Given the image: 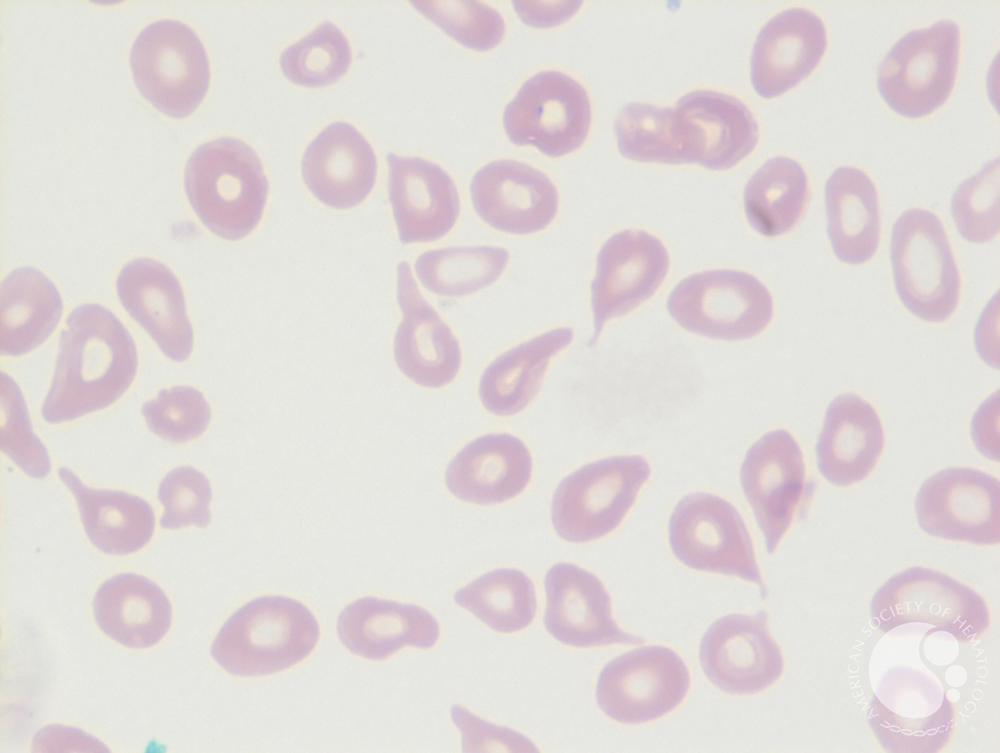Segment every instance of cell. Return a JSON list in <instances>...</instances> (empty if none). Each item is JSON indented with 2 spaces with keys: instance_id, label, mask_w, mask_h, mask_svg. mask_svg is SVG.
<instances>
[{
  "instance_id": "obj_1",
  "label": "cell",
  "mask_w": 1000,
  "mask_h": 753,
  "mask_svg": "<svg viewBox=\"0 0 1000 753\" xmlns=\"http://www.w3.org/2000/svg\"><path fill=\"white\" fill-rule=\"evenodd\" d=\"M137 370V347L121 320L103 305L80 304L60 333L41 415L58 424L105 409L127 391Z\"/></svg>"
},
{
  "instance_id": "obj_2",
  "label": "cell",
  "mask_w": 1000,
  "mask_h": 753,
  "mask_svg": "<svg viewBox=\"0 0 1000 753\" xmlns=\"http://www.w3.org/2000/svg\"><path fill=\"white\" fill-rule=\"evenodd\" d=\"M184 190L194 213L210 232L237 241L258 226L269 182L252 147L238 138L220 137L191 153L184 171Z\"/></svg>"
},
{
  "instance_id": "obj_3",
  "label": "cell",
  "mask_w": 1000,
  "mask_h": 753,
  "mask_svg": "<svg viewBox=\"0 0 1000 753\" xmlns=\"http://www.w3.org/2000/svg\"><path fill=\"white\" fill-rule=\"evenodd\" d=\"M319 637V623L303 603L282 595L261 596L224 622L210 654L233 676H267L302 662Z\"/></svg>"
},
{
  "instance_id": "obj_4",
  "label": "cell",
  "mask_w": 1000,
  "mask_h": 753,
  "mask_svg": "<svg viewBox=\"0 0 1000 753\" xmlns=\"http://www.w3.org/2000/svg\"><path fill=\"white\" fill-rule=\"evenodd\" d=\"M869 609L872 625L884 633L924 623L933 627L928 634L944 631L959 642H971L990 624L988 606L976 591L920 566L891 576L875 591Z\"/></svg>"
},
{
  "instance_id": "obj_5",
  "label": "cell",
  "mask_w": 1000,
  "mask_h": 753,
  "mask_svg": "<svg viewBox=\"0 0 1000 753\" xmlns=\"http://www.w3.org/2000/svg\"><path fill=\"white\" fill-rule=\"evenodd\" d=\"M890 259L898 297L913 315L940 323L954 313L961 279L937 215L924 209L904 211L892 228Z\"/></svg>"
},
{
  "instance_id": "obj_6",
  "label": "cell",
  "mask_w": 1000,
  "mask_h": 753,
  "mask_svg": "<svg viewBox=\"0 0 1000 753\" xmlns=\"http://www.w3.org/2000/svg\"><path fill=\"white\" fill-rule=\"evenodd\" d=\"M130 67L140 94L172 118L192 114L210 85V62L197 33L175 19L146 25L130 51Z\"/></svg>"
},
{
  "instance_id": "obj_7",
  "label": "cell",
  "mask_w": 1000,
  "mask_h": 753,
  "mask_svg": "<svg viewBox=\"0 0 1000 753\" xmlns=\"http://www.w3.org/2000/svg\"><path fill=\"white\" fill-rule=\"evenodd\" d=\"M651 469L640 455L602 458L583 465L557 486L551 520L557 535L572 543L600 539L623 521Z\"/></svg>"
},
{
  "instance_id": "obj_8",
  "label": "cell",
  "mask_w": 1000,
  "mask_h": 753,
  "mask_svg": "<svg viewBox=\"0 0 1000 753\" xmlns=\"http://www.w3.org/2000/svg\"><path fill=\"white\" fill-rule=\"evenodd\" d=\"M961 34L952 20L912 30L889 50L878 68V91L898 115L928 116L951 95L958 71Z\"/></svg>"
},
{
  "instance_id": "obj_9",
  "label": "cell",
  "mask_w": 1000,
  "mask_h": 753,
  "mask_svg": "<svg viewBox=\"0 0 1000 753\" xmlns=\"http://www.w3.org/2000/svg\"><path fill=\"white\" fill-rule=\"evenodd\" d=\"M667 310L685 330L711 339L737 341L763 332L773 317V299L755 276L716 269L689 275L667 299Z\"/></svg>"
},
{
  "instance_id": "obj_10",
  "label": "cell",
  "mask_w": 1000,
  "mask_h": 753,
  "mask_svg": "<svg viewBox=\"0 0 1000 753\" xmlns=\"http://www.w3.org/2000/svg\"><path fill=\"white\" fill-rule=\"evenodd\" d=\"M668 536L674 556L685 566L752 582L765 597L751 535L727 500L706 492L685 495L670 516Z\"/></svg>"
},
{
  "instance_id": "obj_11",
  "label": "cell",
  "mask_w": 1000,
  "mask_h": 753,
  "mask_svg": "<svg viewBox=\"0 0 1000 753\" xmlns=\"http://www.w3.org/2000/svg\"><path fill=\"white\" fill-rule=\"evenodd\" d=\"M589 95L577 80L556 70L527 79L503 112V128L518 146L561 157L577 150L591 125Z\"/></svg>"
},
{
  "instance_id": "obj_12",
  "label": "cell",
  "mask_w": 1000,
  "mask_h": 753,
  "mask_svg": "<svg viewBox=\"0 0 1000 753\" xmlns=\"http://www.w3.org/2000/svg\"><path fill=\"white\" fill-rule=\"evenodd\" d=\"M690 688L682 657L663 645H649L610 660L598 675L596 701L601 711L622 724H640L676 709Z\"/></svg>"
},
{
  "instance_id": "obj_13",
  "label": "cell",
  "mask_w": 1000,
  "mask_h": 753,
  "mask_svg": "<svg viewBox=\"0 0 1000 753\" xmlns=\"http://www.w3.org/2000/svg\"><path fill=\"white\" fill-rule=\"evenodd\" d=\"M867 720L887 752L935 753L949 741L954 709L930 678L911 669L895 668L873 695Z\"/></svg>"
},
{
  "instance_id": "obj_14",
  "label": "cell",
  "mask_w": 1000,
  "mask_h": 753,
  "mask_svg": "<svg viewBox=\"0 0 1000 753\" xmlns=\"http://www.w3.org/2000/svg\"><path fill=\"white\" fill-rule=\"evenodd\" d=\"M920 528L927 534L975 545L1000 541V483L974 468L943 469L926 479L915 500Z\"/></svg>"
},
{
  "instance_id": "obj_15",
  "label": "cell",
  "mask_w": 1000,
  "mask_h": 753,
  "mask_svg": "<svg viewBox=\"0 0 1000 753\" xmlns=\"http://www.w3.org/2000/svg\"><path fill=\"white\" fill-rule=\"evenodd\" d=\"M740 483L772 554L807 491L803 453L791 433L776 429L753 443L740 469Z\"/></svg>"
},
{
  "instance_id": "obj_16",
  "label": "cell",
  "mask_w": 1000,
  "mask_h": 753,
  "mask_svg": "<svg viewBox=\"0 0 1000 753\" xmlns=\"http://www.w3.org/2000/svg\"><path fill=\"white\" fill-rule=\"evenodd\" d=\"M767 613L728 614L715 620L699 646V662L708 680L721 691L751 695L774 684L784 660L770 635Z\"/></svg>"
},
{
  "instance_id": "obj_17",
  "label": "cell",
  "mask_w": 1000,
  "mask_h": 753,
  "mask_svg": "<svg viewBox=\"0 0 1000 753\" xmlns=\"http://www.w3.org/2000/svg\"><path fill=\"white\" fill-rule=\"evenodd\" d=\"M669 265V254L662 241L646 231L623 230L604 242L590 286L592 343L608 320L629 313L656 293Z\"/></svg>"
},
{
  "instance_id": "obj_18",
  "label": "cell",
  "mask_w": 1000,
  "mask_h": 753,
  "mask_svg": "<svg viewBox=\"0 0 1000 753\" xmlns=\"http://www.w3.org/2000/svg\"><path fill=\"white\" fill-rule=\"evenodd\" d=\"M546 631L559 643L576 648L642 644L622 630L612 616L611 597L601 580L578 565L556 563L544 578Z\"/></svg>"
},
{
  "instance_id": "obj_19",
  "label": "cell",
  "mask_w": 1000,
  "mask_h": 753,
  "mask_svg": "<svg viewBox=\"0 0 1000 753\" xmlns=\"http://www.w3.org/2000/svg\"><path fill=\"white\" fill-rule=\"evenodd\" d=\"M396 275V299L402 313L394 337L396 364L417 385L446 386L461 367L460 343L420 292L407 261L398 263Z\"/></svg>"
},
{
  "instance_id": "obj_20",
  "label": "cell",
  "mask_w": 1000,
  "mask_h": 753,
  "mask_svg": "<svg viewBox=\"0 0 1000 753\" xmlns=\"http://www.w3.org/2000/svg\"><path fill=\"white\" fill-rule=\"evenodd\" d=\"M470 196L485 223L513 235L546 229L559 205L557 188L546 174L510 159L495 160L480 168L471 180Z\"/></svg>"
},
{
  "instance_id": "obj_21",
  "label": "cell",
  "mask_w": 1000,
  "mask_h": 753,
  "mask_svg": "<svg viewBox=\"0 0 1000 753\" xmlns=\"http://www.w3.org/2000/svg\"><path fill=\"white\" fill-rule=\"evenodd\" d=\"M123 308L175 362L193 351L194 332L176 275L162 262L139 257L123 265L116 279Z\"/></svg>"
},
{
  "instance_id": "obj_22",
  "label": "cell",
  "mask_w": 1000,
  "mask_h": 753,
  "mask_svg": "<svg viewBox=\"0 0 1000 753\" xmlns=\"http://www.w3.org/2000/svg\"><path fill=\"white\" fill-rule=\"evenodd\" d=\"M388 198L403 244L434 242L446 236L460 214L458 189L438 164L388 153Z\"/></svg>"
},
{
  "instance_id": "obj_23",
  "label": "cell",
  "mask_w": 1000,
  "mask_h": 753,
  "mask_svg": "<svg viewBox=\"0 0 1000 753\" xmlns=\"http://www.w3.org/2000/svg\"><path fill=\"white\" fill-rule=\"evenodd\" d=\"M685 148L692 164L728 170L750 155L759 141V127L738 98L712 90H695L675 104Z\"/></svg>"
},
{
  "instance_id": "obj_24",
  "label": "cell",
  "mask_w": 1000,
  "mask_h": 753,
  "mask_svg": "<svg viewBox=\"0 0 1000 753\" xmlns=\"http://www.w3.org/2000/svg\"><path fill=\"white\" fill-rule=\"evenodd\" d=\"M827 29L814 12L800 7L772 17L758 33L750 79L756 93L776 98L808 77L827 48Z\"/></svg>"
},
{
  "instance_id": "obj_25",
  "label": "cell",
  "mask_w": 1000,
  "mask_h": 753,
  "mask_svg": "<svg viewBox=\"0 0 1000 753\" xmlns=\"http://www.w3.org/2000/svg\"><path fill=\"white\" fill-rule=\"evenodd\" d=\"M301 174L321 203L345 210L362 203L377 177V158L366 138L351 124L337 121L307 146Z\"/></svg>"
},
{
  "instance_id": "obj_26",
  "label": "cell",
  "mask_w": 1000,
  "mask_h": 753,
  "mask_svg": "<svg viewBox=\"0 0 1000 753\" xmlns=\"http://www.w3.org/2000/svg\"><path fill=\"white\" fill-rule=\"evenodd\" d=\"M528 447L509 433H492L466 444L450 461L445 482L456 498L477 504L503 503L521 494L532 475Z\"/></svg>"
},
{
  "instance_id": "obj_27",
  "label": "cell",
  "mask_w": 1000,
  "mask_h": 753,
  "mask_svg": "<svg viewBox=\"0 0 1000 753\" xmlns=\"http://www.w3.org/2000/svg\"><path fill=\"white\" fill-rule=\"evenodd\" d=\"M337 633L352 654L384 660L406 646L434 647L440 627L437 619L419 605L365 596L341 611Z\"/></svg>"
},
{
  "instance_id": "obj_28",
  "label": "cell",
  "mask_w": 1000,
  "mask_h": 753,
  "mask_svg": "<svg viewBox=\"0 0 1000 753\" xmlns=\"http://www.w3.org/2000/svg\"><path fill=\"white\" fill-rule=\"evenodd\" d=\"M883 447L882 423L870 403L854 393L830 402L816 444L818 469L828 482L845 487L862 481L875 468Z\"/></svg>"
},
{
  "instance_id": "obj_29",
  "label": "cell",
  "mask_w": 1000,
  "mask_h": 753,
  "mask_svg": "<svg viewBox=\"0 0 1000 753\" xmlns=\"http://www.w3.org/2000/svg\"><path fill=\"white\" fill-rule=\"evenodd\" d=\"M99 628L117 643L134 649L159 643L172 623V605L152 580L120 573L105 580L93 598Z\"/></svg>"
},
{
  "instance_id": "obj_30",
  "label": "cell",
  "mask_w": 1000,
  "mask_h": 753,
  "mask_svg": "<svg viewBox=\"0 0 1000 753\" xmlns=\"http://www.w3.org/2000/svg\"><path fill=\"white\" fill-rule=\"evenodd\" d=\"M57 473L73 494L85 534L98 550L128 555L149 543L156 518L146 500L124 491L88 487L66 467Z\"/></svg>"
},
{
  "instance_id": "obj_31",
  "label": "cell",
  "mask_w": 1000,
  "mask_h": 753,
  "mask_svg": "<svg viewBox=\"0 0 1000 753\" xmlns=\"http://www.w3.org/2000/svg\"><path fill=\"white\" fill-rule=\"evenodd\" d=\"M825 205L828 237L836 257L851 265L870 260L881 231L878 194L871 178L856 167L837 168L826 182Z\"/></svg>"
},
{
  "instance_id": "obj_32",
  "label": "cell",
  "mask_w": 1000,
  "mask_h": 753,
  "mask_svg": "<svg viewBox=\"0 0 1000 753\" xmlns=\"http://www.w3.org/2000/svg\"><path fill=\"white\" fill-rule=\"evenodd\" d=\"M571 327L543 332L495 358L483 371L478 393L482 405L497 416H511L527 407L540 390L551 359L569 346Z\"/></svg>"
},
{
  "instance_id": "obj_33",
  "label": "cell",
  "mask_w": 1000,
  "mask_h": 753,
  "mask_svg": "<svg viewBox=\"0 0 1000 753\" xmlns=\"http://www.w3.org/2000/svg\"><path fill=\"white\" fill-rule=\"evenodd\" d=\"M0 352L20 356L41 345L54 331L63 311L55 284L34 267H20L1 283Z\"/></svg>"
},
{
  "instance_id": "obj_34",
  "label": "cell",
  "mask_w": 1000,
  "mask_h": 753,
  "mask_svg": "<svg viewBox=\"0 0 1000 753\" xmlns=\"http://www.w3.org/2000/svg\"><path fill=\"white\" fill-rule=\"evenodd\" d=\"M808 178L795 160H767L744 189V210L751 227L766 237L781 236L798 223L808 200Z\"/></svg>"
},
{
  "instance_id": "obj_35",
  "label": "cell",
  "mask_w": 1000,
  "mask_h": 753,
  "mask_svg": "<svg viewBox=\"0 0 1000 753\" xmlns=\"http://www.w3.org/2000/svg\"><path fill=\"white\" fill-rule=\"evenodd\" d=\"M456 604L498 633L528 627L537 611L534 583L515 568H497L482 574L454 594Z\"/></svg>"
},
{
  "instance_id": "obj_36",
  "label": "cell",
  "mask_w": 1000,
  "mask_h": 753,
  "mask_svg": "<svg viewBox=\"0 0 1000 753\" xmlns=\"http://www.w3.org/2000/svg\"><path fill=\"white\" fill-rule=\"evenodd\" d=\"M509 262V252L491 245L429 250L414 263L422 286L438 296L462 297L495 283Z\"/></svg>"
},
{
  "instance_id": "obj_37",
  "label": "cell",
  "mask_w": 1000,
  "mask_h": 753,
  "mask_svg": "<svg viewBox=\"0 0 1000 753\" xmlns=\"http://www.w3.org/2000/svg\"><path fill=\"white\" fill-rule=\"evenodd\" d=\"M352 50L344 33L325 21L280 55L284 76L304 87H325L337 82L348 71Z\"/></svg>"
},
{
  "instance_id": "obj_38",
  "label": "cell",
  "mask_w": 1000,
  "mask_h": 753,
  "mask_svg": "<svg viewBox=\"0 0 1000 753\" xmlns=\"http://www.w3.org/2000/svg\"><path fill=\"white\" fill-rule=\"evenodd\" d=\"M0 448L26 475L43 479L51 472L44 443L34 433L26 401L18 384L0 374Z\"/></svg>"
},
{
  "instance_id": "obj_39",
  "label": "cell",
  "mask_w": 1000,
  "mask_h": 753,
  "mask_svg": "<svg viewBox=\"0 0 1000 753\" xmlns=\"http://www.w3.org/2000/svg\"><path fill=\"white\" fill-rule=\"evenodd\" d=\"M951 214L960 235L973 243L991 241L999 232V158L964 180L951 198Z\"/></svg>"
},
{
  "instance_id": "obj_40",
  "label": "cell",
  "mask_w": 1000,
  "mask_h": 753,
  "mask_svg": "<svg viewBox=\"0 0 1000 753\" xmlns=\"http://www.w3.org/2000/svg\"><path fill=\"white\" fill-rule=\"evenodd\" d=\"M149 430L161 439L185 443L201 436L211 421L205 396L191 386L161 389L141 409Z\"/></svg>"
},
{
  "instance_id": "obj_41",
  "label": "cell",
  "mask_w": 1000,
  "mask_h": 753,
  "mask_svg": "<svg viewBox=\"0 0 1000 753\" xmlns=\"http://www.w3.org/2000/svg\"><path fill=\"white\" fill-rule=\"evenodd\" d=\"M412 5L466 48L488 51L504 38L502 15L487 4L474 1L413 2Z\"/></svg>"
},
{
  "instance_id": "obj_42",
  "label": "cell",
  "mask_w": 1000,
  "mask_h": 753,
  "mask_svg": "<svg viewBox=\"0 0 1000 753\" xmlns=\"http://www.w3.org/2000/svg\"><path fill=\"white\" fill-rule=\"evenodd\" d=\"M157 496L164 508L160 526L205 528L210 524L212 489L209 479L191 466L176 467L159 484Z\"/></svg>"
},
{
  "instance_id": "obj_43",
  "label": "cell",
  "mask_w": 1000,
  "mask_h": 753,
  "mask_svg": "<svg viewBox=\"0 0 1000 753\" xmlns=\"http://www.w3.org/2000/svg\"><path fill=\"white\" fill-rule=\"evenodd\" d=\"M450 715L452 722L461 733L463 752L539 751L526 736L511 728L487 722L462 706L452 705Z\"/></svg>"
}]
</instances>
